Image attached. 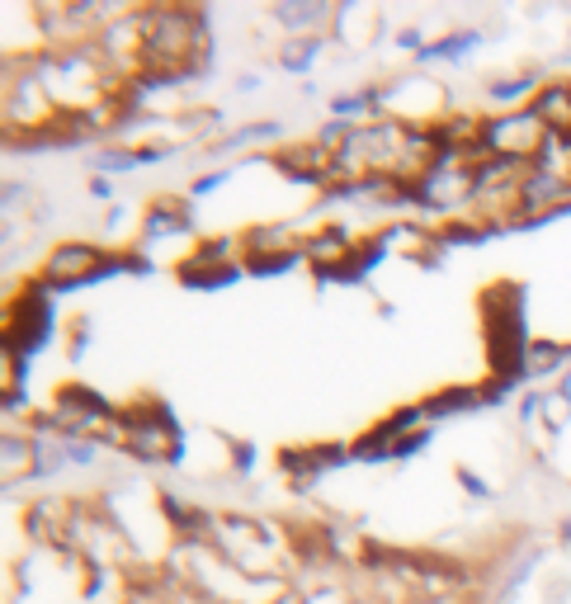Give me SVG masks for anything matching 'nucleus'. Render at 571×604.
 <instances>
[{"mask_svg": "<svg viewBox=\"0 0 571 604\" xmlns=\"http://www.w3.org/2000/svg\"><path fill=\"white\" fill-rule=\"evenodd\" d=\"M52 331V302L43 293H24L10 307V321H5V350L15 354V364H24L34 350L48 345Z\"/></svg>", "mask_w": 571, "mask_h": 604, "instance_id": "obj_1", "label": "nucleus"}, {"mask_svg": "<svg viewBox=\"0 0 571 604\" xmlns=\"http://www.w3.org/2000/svg\"><path fill=\"white\" fill-rule=\"evenodd\" d=\"M104 260L95 246H57L43 265V288H76L85 279H104Z\"/></svg>", "mask_w": 571, "mask_h": 604, "instance_id": "obj_2", "label": "nucleus"}, {"mask_svg": "<svg viewBox=\"0 0 571 604\" xmlns=\"http://www.w3.org/2000/svg\"><path fill=\"white\" fill-rule=\"evenodd\" d=\"M562 199H567V185H562L557 175H548V170H534V175L524 180V189H520V208H524V213H543L548 203L562 208ZM548 213H553V208H548Z\"/></svg>", "mask_w": 571, "mask_h": 604, "instance_id": "obj_3", "label": "nucleus"}, {"mask_svg": "<svg viewBox=\"0 0 571 604\" xmlns=\"http://www.w3.org/2000/svg\"><path fill=\"white\" fill-rule=\"evenodd\" d=\"M534 114L548 123L553 137L571 133V85H548V90L534 100Z\"/></svg>", "mask_w": 571, "mask_h": 604, "instance_id": "obj_4", "label": "nucleus"}, {"mask_svg": "<svg viewBox=\"0 0 571 604\" xmlns=\"http://www.w3.org/2000/svg\"><path fill=\"white\" fill-rule=\"evenodd\" d=\"M472 406H482V392H472V387H444L439 397L420 402V416H425V420H439V416H458V411H472Z\"/></svg>", "mask_w": 571, "mask_h": 604, "instance_id": "obj_5", "label": "nucleus"}, {"mask_svg": "<svg viewBox=\"0 0 571 604\" xmlns=\"http://www.w3.org/2000/svg\"><path fill=\"white\" fill-rule=\"evenodd\" d=\"M180 279H185L189 288H222V284H232V279H236V269H232V265L208 269L203 260H185V269H180Z\"/></svg>", "mask_w": 571, "mask_h": 604, "instance_id": "obj_6", "label": "nucleus"}, {"mask_svg": "<svg viewBox=\"0 0 571 604\" xmlns=\"http://www.w3.org/2000/svg\"><path fill=\"white\" fill-rule=\"evenodd\" d=\"M189 227V213H185V203H156L152 213H147V232H185Z\"/></svg>", "mask_w": 571, "mask_h": 604, "instance_id": "obj_7", "label": "nucleus"}, {"mask_svg": "<svg viewBox=\"0 0 571 604\" xmlns=\"http://www.w3.org/2000/svg\"><path fill=\"white\" fill-rule=\"evenodd\" d=\"M317 52H321V43L317 38H293L284 52H279V62H284L288 71H307L312 62H317Z\"/></svg>", "mask_w": 571, "mask_h": 604, "instance_id": "obj_8", "label": "nucleus"}, {"mask_svg": "<svg viewBox=\"0 0 571 604\" xmlns=\"http://www.w3.org/2000/svg\"><path fill=\"white\" fill-rule=\"evenodd\" d=\"M331 15L326 5H279L274 10V19H284V24H293V29H307V24H321V19Z\"/></svg>", "mask_w": 571, "mask_h": 604, "instance_id": "obj_9", "label": "nucleus"}, {"mask_svg": "<svg viewBox=\"0 0 571 604\" xmlns=\"http://www.w3.org/2000/svg\"><path fill=\"white\" fill-rule=\"evenodd\" d=\"M472 48H477V34H454V38H444V43H435V48H420V57L439 62V57H463Z\"/></svg>", "mask_w": 571, "mask_h": 604, "instance_id": "obj_10", "label": "nucleus"}, {"mask_svg": "<svg viewBox=\"0 0 571 604\" xmlns=\"http://www.w3.org/2000/svg\"><path fill=\"white\" fill-rule=\"evenodd\" d=\"M350 453L354 458H364V463H373V458H392V439H387L383 430H373V435H364Z\"/></svg>", "mask_w": 571, "mask_h": 604, "instance_id": "obj_11", "label": "nucleus"}, {"mask_svg": "<svg viewBox=\"0 0 571 604\" xmlns=\"http://www.w3.org/2000/svg\"><path fill=\"white\" fill-rule=\"evenodd\" d=\"M534 81H538V76H515V81H496V85H491V95H496V100H520V95H529V90H534Z\"/></svg>", "mask_w": 571, "mask_h": 604, "instance_id": "obj_12", "label": "nucleus"}, {"mask_svg": "<svg viewBox=\"0 0 571 604\" xmlns=\"http://www.w3.org/2000/svg\"><path fill=\"white\" fill-rule=\"evenodd\" d=\"M369 104H378V90H364V95H345V100H336L331 109H336V118L345 123L354 109H369Z\"/></svg>", "mask_w": 571, "mask_h": 604, "instance_id": "obj_13", "label": "nucleus"}, {"mask_svg": "<svg viewBox=\"0 0 571 604\" xmlns=\"http://www.w3.org/2000/svg\"><path fill=\"white\" fill-rule=\"evenodd\" d=\"M425 444H430V435H425V430H411V435L392 439V458H411V453L425 449Z\"/></svg>", "mask_w": 571, "mask_h": 604, "instance_id": "obj_14", "label": "nucleus"}, {"mask_svg": "<svg viewBox=\"0 0 571 604\" xmlns=\"http://www.w3.org/2000/svg\"><path fill=\"white\" fill-rule=\"evenodd\" d=\"M548 411H553V416H548V420H553V425H562V420L571 416V392H567V387H562V392H553V397H548Z\"/></svg>", "mask_w": 571, "mask_h": 604, "instance_id": "obj_15", "label": "nucleus"}, {"mask_svg": "<svg viewBox=\"0 0 571 604\" xmlns=\"http://www.w3.org/2000/svg\"><path fill=\"white\" fill-rule=\"evenodd\" d=\"M482 236L487 232H477V227H472V222H454V227H449V232H444V241H482Z\"/></svg>", "mask_w": 571, "mask_h": 604, "instance_id": "obj_16", "label": "nucleus"}, {"mask_svg": "<svg viewBox=\"0 0 571 604\" xmlns=\"http://www.w3.org/2000/svg\"><path fill=\"white\" fill-rule=\"evenodd\" d=\"M137 156H123V151H109V156H100V170H133Z\"/></svg>", "mask_w": 571, "mask_h": 604, "instance_id": "obj_17", "label": "nucleus"}, {"mask_svg": "<svg viewBox=\"0 0 571 604\" xmlns=\"http://www.w3.org/2000/svg\"><path fill=\"white\" fill-rule=\"evenodd\" d=\"M458 482H463V487H468L472 496H487V482H482L477 472H468V468H463V472H458Z\"/></svg>", "mask_w": 571, "mask_h": 604, "instance_id": "obj_18", "label": "nucleus"}, {"mask_svg": "<svg viewBox=\"0 0 571 604\" xmlns=\"http://www.w3.org/2000/svg\"><path fill=\"white\" fill-rule=\"evenodd\" d=\"M67 458H71V463H90L95 453H90V444H71V449H67Z\"/></svg>", "mask_w": 571, "mask_h": 604, "instance_id": "obj_19", "label": "nucleus"}, {"mask_svg": "<svg viewBox=\"0 0 571 604\" xmlns=\"http://www.w3.org/2000/svg\"><path fill=\"white\" fill-rule=\"evenodd\" d=\"M251 463H255V458H251V449L241 444V449H236V468H241V472H251Z\"/></svg>", "mask_w": 571, "mask_h": 604, "instance_id": "obj_20", "label": "nucleus"}, {"mask_svg": "<svg viewBox=\"0 0 571 604\" xmlns=\"http://www.w3.org/2000/svg\"><path fill=\"white\" fill-rule=\"evenodd\" d=\"M218 180H222V175H203V180H199V185H194V194H208V189H213V185H218Z\"/></svg>", "mask_w": 571, "mask_h": 604, "instance_id": "obj_21", "label": "nucleus"}, {"mask_svg": "<svg viewBox=\"0 0 571 604\" xmlns=\"http://www.w3.org/2000/svg\"><path fill=\"white\" fill-rule=\"evenodd\" d=\"M562 538H567V543H571V520H567V524H562Z\"/></svg>", "mask_w": 571, "mask_h": 604, "instance_id": "obj_22", "label": "nucleus"}]
</instances>
